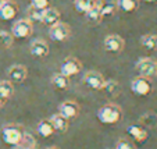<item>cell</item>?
<instances>
[{
    "label": "cell",
    "mask_w": 157,
    "mask_h": 149,
    "mask_svg": "<svg viewBox=\"0 0 157 149\" xmlns=\"http://www.w3.org/2000/svg\"><path fill=\"white\" fill-rule=\"evenodd\" d=\"M121 119V109L114 103L101 106L98 110V120L103 124H116Z\"/></svg>",
    "instance_id": "1"
},
{
    "label": "cell",
    "mask_w": 157,
    "mask_h": 149,
    "mask_svg": "<svg viewBox=\"0 0 157 149\" xmlns=\"http://www.w3.org/2000/svg\"><path fill=\"white\" fill-rule=\"evenodd\" d=\"M135 69L139 73L140 77L146 78H154L157 77V60L151 59V57H142L136 61Z\"/></svg>",
    "instance_id": "2"
},
{
    "label": "cell",
    "mask_w": 157,
    "mask_h": 149,
    "mask_svg": "<svg viewBox=\"0 0 157 149\" xmlns=\"http://www.w3.org/2000/svg\"><path fill=\"white\" fill-rule=\"evenodd\" d=\"M153 89L151 81L146 77H136L131 81V91L138 96H147Z\"/></svg>",
    "instance_id": "3"
},
{
    "label": "cell",
    "mask_w": 157,
    "mask_h": 149,
    "mask_svg": "<svg viewBox=\"0 0 157 149\" xmlns=\"http://www.w3.org/2000/svg\"><path fill=\"white\" fill-rule=\"evenodd\" d=\"M32 31H33L32 22L29 20H27V18L25 20L22 18V20H18L13 24L11 35L17 39H25L32 35Z\"/></svg>",
    "instance_id": "4"
},
{
    "label": "cell",
    "mask_w": 157,
    "mask_h": 149,
    "mask_svg": "<svg viewBox=\"0 0 157 149\" xmlns=\"http://www.w3.org/2000/svg\"><path fill=\"white\" fill-rule=\"evenodd\" d=\"M49 36L52 41L54 42H64L71 36V28L65 22H57V24L52 25L49 29Z\"/></svg>",
    "instance_id": "5"
},
{
    "label": "cell",
    "mask_w": 157,
    "mask_h": 149,
    "mask_svg": "<svg viewBox=\"0 0 157 149\" xmlns=\"http://www.w3.org/2000/svg\"><path fill=\"white\" fill-rule=\"evenodd\" d=\"M81 70H82L81 61L72 56L65 57V59L61 61V64H60V73L68 78L72 77V75H75V74H78Z\"/></svg>",
    "instance_id": "6"
},
{
    "label": "cell",
    "mask_w": 157,
    "mask_h": 149,
    "mask_svg": "<svg viewBox=\"0 0 157 149\" xmlns=\"http://www.w3.org/2000/svg\"><path fill=\"white\" fill-rule=\"evenodd\" d=\"M22 134H24V131L20 127H17V125L9 124V125H4L3 128H2V138H3L4 142L11 146L18 143V141L21 139Z\"/></svg>",
    "instance_id": "7"
},
{
    "label": "cell",
    "mask_w": 157,
    "mask_h": 149,
    "mask_svg": "<svg viewBox=\"0 0 157 149\" xmlns=\"http://www.w3.org/2000/svg\"><path fill=\"white\" fill-rule=\"evenodd\" d=\"M103 48L104 50L110 52V53H120L125 48V41L117 33L107 35L103 41Z\"/></svg>",
    "instance_id": "8"
},
{
    "label": "cell",
    "mask_w": 157,
    "mask_h": 149,
    "mask_svg": "<svg viewBox=\"0 0 157 149\" xmlns=\"http://www.w3.org/2000/svg\"><path fill=\"white\" fill-rule=\"evenodd\" d=\"M104 82H106V80H104V77L99 71H88L83 75V84L88 88H90V89H95V91L103 89Z\"/></svg>",
    "instance_id": "9"
},
{
    "label": "cell",
    "mask_w": 157,
    "mask_h": 149,
    "mask_svg": "<svg viewBox=\"0 0 157 149\" xmlns=\"http://www.w3.org/2000/svg\"><path fill=\"white\" fill-rule=\"evenodd\" d=\"M18 7L17 2L14 0H4L3 4L0 6V20L3 21H11L15 18V15L18 14Z\"/></svg>",
    "instance_id": "10"
},
{
    "label": "cell",
    "mask_w": 157,
    "mask_h": 149,
    "mask_svg": "<svg viewBox=\"0 0 157 149\" xmlns=\"http://www.w3.org/2000/svg\"><path fill=\"white\" fill-rule=\"evenodd\" d=\"M7 77H9L10 82H24L28 77V70L22 64H14L7 70Z\"/></svg>",
    "instance_id": "11"
},
{
    "label": "cell",
    "mask_w": 157,
    "mask_h": 149,
    "mask_svg": "<svg viewBox=\"0 0 157 149\" xmlns=\"http://www.w3.org/2000/svg\"><path fill=\"white\" fill-rule=\"evenodd\" d=\"M79 113V106L77 102L74 100H65L60 104L59 108V114L63 116L65 120H71L74 117H77V114Z\"/></svg>",
    "instance_id": "12"
},
{
    "label": "cell",
    "mask_w": 157,
    "mask_h": 149,
    "mask_svg": "<svg viewBox=\"0 0 157 149\" xmlns=\"http://www.w3.org/2000/svg\"><path fill=\"white\" fill-rule=\"evenodd\" d=\"M29 52L33 57H46L49 54V45L43 39H35V41L31 42L29 45Z\"/></svg>",
    "instance_id": "13"
},
{
    "label": "cell",
    "mask_w": 157,
    "mask_h": 149,
    "mask_svg": "<svg viewBox=\"0 0 157 149\" xmlns=\"http://www.w3.org/2000/svg\"><path fill=\"white\" fill-rule=\"evenodd\" d=\"M60 21V11L54 7H49V9L43 10V14H42V24L52 27V25L57 24Z\"/></svg>",
    "instance_id": "14"
},
{
    "label": "cell",
    "mask_w": 157,
    "mask_h": 149,
    "mask_svg": "<svg viewBox=\"0 0 157 149\" xmlns=\"http://www.w3.org/2000/svg\"><path fill=\"white\" fill-rule=\"evenodd\" d=\"M99 6H100L103 18L113 17L117 13V10H118V7H117V0H99Z\"/></svg>",
    "instance_id": "15"
},
{
    "label": "cell",
    "mask_w": 157,
    "mask_h": 149,
    "mask_svg": "<svg viewBox=\"0 0 157 149\" xmlns=\"http://www.w3.org/2000/svg\"><path fill=\"white\" fill-rule=\"evenodd\" d=\"M127 132L136 141V142H145L147 139V131L140 125H128Z\"/></svg>",
    "instance_id": "16"
},
{
    "label": "cell",
    "mask_w": 157,
    "mask_h": 149,
    "mask_svg": "<svg viewBox=\"0 0 157 149\" xmlns=\"http://www.w3.org/2000/svg\"><path fill=\"white\" fill-rule=\"evenodd\" d=\"M36 139L29 134V132H24L18 143L14 145V149H36Z\"/></svg>",
    "instance_id": "17"
},
{
    "label": "cell",
    "mask_w": 157,
    "mask_h": 149,
    "mask_svg": "<svg viewBox=\"0 0 157 149\" xmlns=\"http://www.w3.org/2000/svg\"><path fill=\"white\" fill-rule=\"evenodd\" d=\"M140 46L146 50H157V35L156 33H146L140 36Z\"/></svg>",
    "instance_id": "18"
},
{
    "label": "cell",
    "mask_w": 157,
    "mask_h": 149,
    "mask_svg": "<svg viewBox=\"0 0 157 149\" xmlns=\"http://www.w3.org/2000/svg\"><path fill=\"white\" fill-rule=\"evenodd\" d=\"M49 120H50L52 125L54 127L56 132H65L68 130V120H65L64 117L60 116V114H53Z\"/></svg>",
    "instance_id": "19"
},
{
    "label": "cell",
    "mask_w": 157,
    "mask_h": 149,
    "mask_svg": "<svg viewBox=\"0 0 157 149\" xmlns=\"http://www.w3.org/2000/svg\"><path fill=\"white\" fill-rule=\"evenodd\" d=\"M36 131H38V134L40 135V137L48 138V137H52V135L56 132V130H54V127L52 125L50 120H42L38 124V127H36Z\"/></svg>",
    "instance_id": "20"
},
{
    "label": "cell",
    "mask_w": 157,
    "mask_h": 149,
    "mask_svg": "<svg viewBox=\"0 0 157 149\" xmlns=\"http://www.w3.org/2000/svg\"><path fill=\"white\" fill-rule=\"evenodd\" d=\"M85 17L89 22H93V24H99L101 20H103V15H101V10L100 6H99V2L92 7L90 10L85 13Z\"/></svg>",
    "instance_id": "21"
},
{
    "label": "cell",
    "mask_w": 157,
    "mask_h": 149,
    "mask_svg": "<svg viewBox=\"0 0 157 149\" xmlns=\"http://www.w3.org/2000/svg\"><path fill=\"white\" fill-rule=\"evenodd\" d=\"M117 7L124 13H133L139 7V0H117Z\"/></svg>",
    "instance_id": "22"
},
{
    "label": "cell",
    "mask_w": 157,
    "mask_h": 149,
    "mask_svg": "<svg viewBox=\"0 0 157 149\" xmlns=\"http://www.w3.org/2000/svg\"><path fill=\"white\" fill-rule=\"evenodd\" d=\"M52 85H53L54 88H57V89H67V88L70 87V78L63 75L61 73L54 74L53 77H52Z\"/></svg>",
    "instance_id": "23"
},
{
    "label": "cell",
    "mask_w": 157,
    "mask_h": 149,
    "mask_svg": "<svg viewBox=\"0 0 157 149\" xmlns=\"http://www.w3.org/2000/svg\"><path fill=\"white\" fill-rule=\"evenodd\" d=\"M99 0H74V7L78 13L85 14L88 10H90Z\"/></svg>",
    "instance_id": "24"
},
{
    "label": "cell",
    "mask_w": 157,
    "mask_h": 149,
    "mask_svg": "<svg viewBox=\"0 0 157 149\" xmlns=\"http://www.w3.org/2000/svg\"><path fill=\"white\" fill-rule=\"evenodd\" d=\"M120 84L114 80H109L104 82V87H103V91L107 93L109 96H118L120 93Z\"/></svg>",
    "instance_id": "25"
},
{
    "label": "cell",
    "mask_w": 157,
    "mask_h": 149,
    "mask_svg": "<svg viewBox=\"0 0 157 149\" xmlns=\"http://www.w3.org/2000/svg\"><path fill=\"white\" fill-rule=\"evenodd\" d=\"M14 93V87L10 81H0V96L6 100V99L11 98Z\"/></svg>",
    "instance_id": "26"
},
{
    "label": "cell",
    "mask_w": 157,
    "mask_h": 149,
    "mask_svg": "<svg viewBox=\"0 0 157 149\" xmlns=\"http://www.w3.org/2000/svg\"><path fill=\"white\" fill-rule=\"evenodd\" d=\"M14 43V36L11 32L7 31H0V49H9Z\"/></svg>",
    "instance_id": "27"
},
{
    "label": "cell",
    "mask_w": 157,
    "mask_h": 149,
    "mask_svg": "<svg viewBox=\"0 0 157 149\" xmlns=\"http://www.w3.org/2000/svg\"><path fill=\"white\" fill-rule=\"evenodd\" d=\"M42 14H43V10H39V9H35V7L29 6L27 10V15L31 22H40L42 21Z\"/></svg>",
    "instance_id": "28"
},
{
    "label": "cell",
    "mask_w": 157,
    "mask_h": 149,
    "mask_svg": "<svg viewBox=\"0 0 157 149\" xmlns=\"http://www.w3.org/2000/svg\"><path fill=\"white\" fill-rule=\"evenodd\" d=\"M52 4V0H31V6L39 10H46Z\"/></svg>",
    "instance_id": "29"
},
{
    "label": "cell",
    "mask_w": 157,
    "mask_h": 149,
    "mask_svg": "<svg viewBox=\"0 0 157 149\" xmlns=\"http://www.w3.org/2000/svg\"><path fill=\"white\" fill-rule=\"evenodd\" d=\"M114 149H133V146L131 145L129 141L127 139H120L118 142L116 143V148Z\"/></svg>",
    "instance_id": "30"
},
{
    "label": "cell",
    "mask_w": 157,
    "mask_h": 149,
    "mask_svg": "<svg viewBox=\"0 0 157 149\" xmlns=\"http://www.w3.org/2000/svg\"><path fill=\"white\" fill-rule=\"evenodd\" d=\"M3 106H4V99L0 96V108H3Z\"/></svg>",
    "instance_id": "31"
},
{
    "label": "cell",
    "mask_w": 157,
    "mask_h": 149,
    "mask_svg": "<svg viewBox=\"0 0 157 149\" xmlns=\"http://www.w3.org/2000/svg\"><path fill=\"white\" fill-rule=\"evenodd\" d=\"M143 2H146V3H156L157 0H143Z\"/></svg>",
    "instance_id": "32"
},
{
    "label": "cell",
    "mask_w": 157,
    "mask_h": 149,
    "mask_svg": "<svg viewBox=\"0 0 157 149\" xmlns=\"http://www.w3.org/2000/svg\"><path fill=\"white\" fill-rule=\"evenodd\" d=\"M3 2H4V0H0V6H2V4H3Z\"/></svg>",
    "instance_id": "33"
},
{
    "label": "cell",
    "mask_w": 157,
    "mask_h": 149,
    "mask_svg": "<svg viewBox=\"0 0 157 149\" xmlns=\"http://www.w3.org/2000/svg\"><path fill=\"white\" fill-rule=\"evenodd\" d=\"M49 149H57V148H49Z\"/></svg>",
    "instance_id": "34"
}]
</instances>
